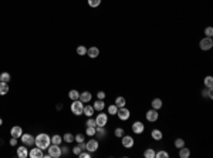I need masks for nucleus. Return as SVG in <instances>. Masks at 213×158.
Here are the masks:
<instances>
[{
	"mask_svg": "<svg viewBox=\"0 0 213 158\" xmlns=\"http://www.w3.org/2000/svg\"><path fill=\"white\" fill-rule=\"evenodd\" d=\"M85 150L90 151V153H95L98 150V141L97 140H90L85 143Z\"/></svg>",
	"mask_w": 213,
	"mask_h": 158,
	"instance_id": "9d476101",
	"label": "nucleus"
},
{
	"mask_svg": "<svg viewBox=\"0 0 213 158\" xmlns=\"http://www.w3.org/2000/svg\"><path fill=\"white\" fill-rule=\"evenodd\" d=\"M116 113H118V107H116L115 104H112L108 107V114H111V116H116Z\"/></svg>",
	"mask_w": 213,
	"mask_h": 158,
	"instance_id": "72a5a7b5",
	"label": "nucleus"
},
{
	"mask_svg": "<svg viewBox=\"0 0 213 158\" xmlns=\"http://www.w3.org/2000/svg\"><path fill=\"white\" fill-rule=\"evenodd\" d=\"M83 110H84V103L81 100H74L73 104H71V113L74 116H81L83 114Z\"/></svg>",
	"mask_w": 213,
	"mask_h": 158,
	"instance_id": "f03ea898",
	"label": "nucleus"
},
{
	"mask_svg": "<svg viewBox=\"0 0 213 158\" xmlns=\"http://www.w3.org/2000/svg\"><path fill=\"white\" fill-rule=\"evenodd\" d=\"M2 124H3V120H2V118H0V126H2Z\"/></svg>",
	"mask_w": 213,
	"mask_h": 158,
	"instance_id": "de8ad7c7",
	"label": "nucleus"
},
{
	"mask_svg": "<svg viewBox=\"0 0 213 158\" xmlns=\"http://www.w3.org/2000/svg\"><path fill=\"white\" fill-rule=\"evenodd\" d=\"M84 150H85V143H78V145L73 148V153H74L75 155H78V154L81 153V151H84Z\"/></svg>",
	"mask_w": 213,
	"mask_h": 158,
	"instance_id": "a878e982",
	"label": "nucleus"
},
{
	"mask_svg": "<svg viewBox=\"0 0 213 158\" xmlns=\"http://www.w3.org/2000/svg\"><path fill=\"white\" fill-rule=\"evenodd\" d=\"M146 120L149 121V123H155V121H158V118H159V113H158V110H148L146 111Z\"/></svg>",
	"mask_w": 213,
	"mask_h": 158,
	"instance_id": "6e6552de",
	"label": "nucleus"
},
{
	"mask_svg": "<svg viewBox=\"0 0 213 158\" xmlns=\"http://www.w3.org/2000/svg\"><path fill=\"white\" fill-rule=\"evenodd\" d=\"M68 98H70V100H73V101H74V100H78V98H80V91H77V90H71V91L68 93Z\"/></svg>",
	"mask_w": 213,
	"mask_h": 158,
	"instance_id": "cd10ccee",
	"label": "nucleus"
},
{
	"mask_svg": "<svg viewBox=\"0 0 213 158\" xmlns=\"http://www.w3.org/2000/svg\"><path fill=\"white\" fill-rule=\"evenodd\" d=\"M183 145H185V141H183L182 138H176L175 140V147H176V148H182Z\"/></svg>",
	"mask_w": 213,
	"mask_h": 158,
	"instance_id": "ea45409f",
	"label": "nucleus"
},
{
	"mask_svg": "<svg viewBox=\"0 0 213 158\" xmlns=\"http://www.w3.org/2000/svg\"><path fill=\"white\" fill-rule=\"evenodd\" d=\"M17 140H19V138H14V137H11V138H10V145L16 147V145H17Z\"/></svg>",
	"mask_w": 213,
	"mask_h": 158,
	"instance_id": "a18cd8bd",
	"label": "nucleus"
},
{
	"mask_svg": "<svg viewBox=\"0 0 213 158\" xmlns=\"http://www.w3.org/2000/svg\"><path fill=\"white\" fill-rule=\"evenodd\" d=\"M162 100L161 98H153L152 100V103H151V106H152V108L153 110H158L159 111V108H162Z\"/></svg>",
	"mask_w": 213,
	"mask_h": 158,
	"instance_id": "a211bd4d",
	"label": "nucleus"
},
{
	"mask_svg": "<svg viewBox=\"0 0 213 158\" xmlns=\"http://www.w3.org/2000/svg\"><path fill=\"white\" fill-rule=\"evenodd\" d=\"M9 93V84L0 81V96H6Z\"/></svg>",
	"mask_w": 213,
	"mask_h": 158,
	"instance_id": "5701e85b",
	"label": "nucleus"
},
{
	"mask_svg": "<svg viewBox=\"0 0 213 158\" xmlns=\"http://www.w3.org/2000/svg\"><path fill=\"white\" fill-rule=\"evenodd\" d=\"M88 5L90 7H98L101 5V0H88Z\"/></svg>",
	"mask_w": 213,
	"mask_h": 158,
	"instance_id": "58836bf2",
	"label": "nucleus"
},
{
	"mask_svg": "<svg viewBox=\"0 0 213 158\" xmlns=\"http://www.w3.org/2000/svg\"><path fill=\"white\" fill-rule=\"evenodd\" d=\"M50 144H51V137L48 134H46V133H41V134L34 137V145L38 147L40 150H47Z\"/></svg>",
	"mask_w": 213,
	"mask_h": 158,
	"instance_id": "f257e3e1",
	"label": "nucleus"
},
{
	"mask_svg": "<svg viewBox=\"0 0 213 158\" xmlns=\"http://www.w3.org/2000/svg\"><path fill=\"white\" fill-rule=\"evenodd\" d=\"M85 126H87V127H97V123H95V118H93V117H88L87 123H85Z\"/></svg>",
	"mask_w": 213,
	"mask_h": 158,
	"instance_id": "f704fd0d",
	"label": "nucleus"
},
{
	"mask_svg": "<svg viewBox=\"0 0 213 158\" xmlns=\"http://www.w3.org/2000/svg\"><path fill=\"white\" fill-rule=\"evenodd\" d=\"M114 134H115V137H118V138H121V137H124V135H125V131H124V128H121V127H118V128H116V130H115V133H114Z\"/></svg>",
	"mask_w": 213,
	"mask_h": 158,
	"instance_id": "4c0bfd02",
	"label": "nucleus"
},
{
	"mask_svg": "<svg viewBox=\"0 0 213 158\" xmlns=\"http://www.w3.org/2000/svg\"><path fill=\"white\" fill-rule=\"evenodd\" d=\"M17 157L19 158H27L28 157V151L26 148V145H20L19 148H17Z\"/></svg>",
	"mask_w": 213,
	"mask_h": 158,
	"instance_id": "2eb2a0df",
	"label": "nucleus"
},
{
	"mask_svg": "<svg viewBox=\"0 0 213 158\" xmlns=\"http://www.w3.org/2000/svg\"><path fill=\"white\" fill-rule=\"evenodd\" d=\"M205 34H206V37H212L213 36V27L209 26V27L205 29Z\"/></svg>",
	"mask_w": 213,
	"mask_h": 158,
	"instance_id": "a19ab883",
	"label": "nucleus"
},
{
	"mask_svg": "<svg viewBox=\"0 0 213 158\" xmlns=\"http://www.w3.org/2000/svg\"><path fill=\"white\" fill-rule=\"evenodd\" d=\"M77 54H78V56H85V54H87V47L78 46L77 47Z\"/></svg>",
	"mask_w": 213,
	"mask_h": 158,
	"instance_id": "2f4dec72",
	"label": "nucleus"
},
{
	"mask_svg": "<svg viewBox=\"0 0 213 158\" xmlns=\"http://www.w3.org/2000/svg\"><path fill=\"white\" fill-rule=\"evenodd\" d=\"M84 140H85V137H84L83 134L74 135V141H77V143H84Z\"/></svg>",
	"mask_w": 213,
	"mask_h": 158,
	"instance_id": "79ce46f5",
	"label": "nucleus"
},
{
	"mask_svg": "<svg viewBox=\"0 0 213 158\" xmlns=\"http://www.w3.org/2000/svg\"><path fill=\"white\" fill-rule=\"evenodd\" d=\"M61 143H63V137H61V135L56 134V135H53V137H51V144H57V145H60Z\"/></svg>",
	"mask_w": 213,
	"mask_h": 158,
	"instance_id": "bb28decb",
	"label": "nucleus"
},
{
	"mask_svg": "<svg viewBox=\"0 0 213 158\" xmlns=\"http://www.w3.org/2000/svg\"><path fill=\"white\" fill-rule=\"evenodd\" d=\"M203 84H205L206 89H212L213 87V77L212 76H206L205 80H203Z\"/></svg>",
	"mask_w": 213,
	"mask_h": 158,
	"instance_id": "b1692460",
	"label": "nucleus"
},
{
	"mask_svg": "<svg viewBox=\"0 0 213 158\" xmlns=\"http://www.w3.org/2000/svg\"><path fill=\"white\" fill-rule=\"evenodd\" d=\"M97 97H98V100H105V93L104 91H98Z\"/></svg>",
	"mask_w": 213,
	"mask_h": 158,
	"instance_id": "c03bdc74",
	"label": "nucleus"
},
{
	"mask_svg": "<svg viewBox=\"0 0 213 158\" xmlns=\"http://www.w3.org/2000/svg\"><path fill=\"white\" fill-rule=\"evenodd\" d=\"M85 134H87L88 137H94V135H95V127H87Z\"/></svg>",
	"mask_w": 213,
	"mask_h": 158,
	"instance_id": "e433bc0d",
	"label": "nucleus"
},
{
	"mask_svg": "<svg viewBox=\"0 0 213 158\" xmlns=\"http://www.w3.org/2000/svg\"><path fill=\"white\" fill-rule=\"evenodd\" d=\"M155 157L156 158H169V154H168L166 151H158V153H155Z\"/></svg>",
	"mask_w": 213,
	"mask_h": 158,
	"instance_id": "c9c22d12",
	"label": "nucleus"
},
{
	"mask_svg": "<svg viewBox=\"0 0 213 158\" xmlns=\"http://www.w3.org/2000/svg\"><path fill=\"white\" fill-rule=\"evenodd\" d=\"M95 123H97V126H106V123H108V114H104L102 111H100L97 117H95Z\"/></svg>",
	"mask_w": 213,
	"mask_h": 158,
	"instance_id": "0eeeda50",
	"label": "nucleus"
},
{
	"mask_svg": "<svg viewBox=\"0 0 213 158\" xmlns=\"http://www.w3.org/2000/svg\"><path fill=\"white\" fill-rule=\"evenodd\" d=\"M10 80H11V76H10L7 71H5V73H2V74H0V81H3V83H9Z\"/></svg>",
	"mask_w": 213,
	"mask_h": 158,
	"instance_id": "c756f323",
	"label": "nucleus"
},
{
	"mask_svg": "<svg viewBox=\"0 0 213 158\" xmlns=\"http://www.w3.org/2000/svg\"><path fill=\"white\" fill-rule=\"evenodd\" d=\"M179 157L181 158H189L190 157V150L186 148L185 145H183L182 148H179Z\"/></svg>",
	"mask_w": 213,
	"mask_h": 158,
	"instance_id": "aec40b11",
	"label": "nucleus"
},
{
	"mask_svg": "<svg viewBox=\"0 0 213 158\" xmlns=\"http://www.w3.org/2000/svg\"><path fill=\"white\" fill-rule=\"evenodd\" d=\"M87 56L91 57V59H97L98 56H100V49L98 47H90V49H87Z\"/></svg>",
	"mask_w": 213,
	"mask_h": 158,
	"instance_id": "4468645a",
	"label": "nucleus"
},
{
	"mask_svg": "<svg viewBox=\"0 0 213 158\" xmlns=\"http://www.w3.org/2000/svg\"><path fill=\"white\" fill-rule=\"evenodd\" d=\"M121 143H122V147H124V148H132L135 144V140H134V137L125 134L124 137H121Z\"/></svg>",
	"mask_w": 213,
	"mask_h": 158,
	"instance_id": "39448f33",
	"label": "nucleus"
},
{
	"mask_svg": "<svg viewBox=\"0 0 213 158\" xmlns=\"http://www.w3.org/2000/svg\"><path fill=\"white\" fill-rule=\"evenodd\" d=\"M132 131H134L135 134H142V133L145 131L144 123H141V121H135L134 124H132Z\"/></svg>",
	"mask_w": 213,
	"mask_h": 158,
	"instance_id": "9b49d317",
	"label": "nucleus"
},
{
	"mask_svg": "<svg viewBox=\"0 0 213 158\" xmlns=\"http://www.w3.org/2000/svg\"><path fill=\"white\" fill-rule=\"evenodd\" d=\"M78 157L80 158H90L91 157V153H90V151H81V153L78 154Z\"/></svg>",
	"mask_w": 213,
	"mask_h": 158,
	"instance_id": "37998d69",
	"label": "nucleus"
},
{
	"mask_svg": "<svg viewBox=\"0 0 213 158\" xmlns=\"http://www.w3.org/2000/svg\"><path fill=\"white\" fill-rule=\"evenodd\" d=\"M63 141H65L67 144H70V143L74 141V135L71 134V133H65V134L63 135Z\"/></svg>",
	"mask_w": 213,
	"mask_h": 158,
	"instance_id": "c85d7f7f",
	"label": "nucleus"
},
{
	"mask_svg": "<svg viewBox=\"0 0 213 158\" xmlns=\"http://www.w3.org/2000/svg\"><path fill=\"white\" fill-rule=\"evenodd\" d=\"M151 137H152L155 141H161V140L163 138V134H162V131H161V130H152Z\"/></svg>",
	"mask_w": 213,
	"mask_h": 158,
	"instance_id": "f3484780",
	"label": "nucleus"
},
{
	"mask_svg": "<svg viewBox=\"0 0 213 158\" xmlns=\"http://www.w3.org/2000/svg\"><path fill=\"white\" fill-rule=\"evenodd\" d=\"M115 104L116 107L118 108H121V107H125V104H126V100H125V97H116V100H115Z\"/></svg>",
	"mask_w": 213,
	"mask_h": 158,
	"instance_id": "393cba45",
	"label": "nucleus"
},
{
	"mask_svg": "<svg viewBox=\"0 0 213 158\" xmlns=\"http://www.w3.org/2000/svg\"><path fill=\"white\" fill-rule=\"evenodd\" d=\"M20 140H21V143H23L26 147H31V145H34V137H33L31 134H23L21 137H20Z\"/></svg>",
	"mask_w": 213,
	"mask_h": 158,
	"instance_id": "1a4fd4ad",
	"label": "nucleus"
},
{
	"mask_svg": "<svg viewBox=\"0 0 213 158\" xmlns=\"http://www.w3.org/2000/svg\"><path fill=\"white\" fill-rule=\"evenodd\" d=\"M116 116H118V118H120L121 121H126L131 117V111L126 107H121V108H118Z\"/></svg>",
	"mask_w": 213,
	"mask_h": 158,
	"instance_id": "423d86ee",
	"label": "nucleus"
},
{
	"mask_svg": "<svg viewBox=\"0 0 213 158\" xmlns=\"http://www.w3.org/2000/svg\"><path fill=\"white\" fill-rule=\"evenodd\" d=\"M94 110L95 111H102L104 110V107H105V103H104V100H97V101L94 103Z\"/></svg>",
	"mask_w": 213,
	"mask_h": 158,
	"instance_id": "6ab92c4d",
	"label": "nucleus"
},
{
	"mask_svg": "<svg viewBox=\"0 0 213 158\" xmlns=\"http://www.w3.org/2000/svg\"><path fill=\"white\" fill-rule=\"evenodd\" d=\"M94 107L93 106H84V110H83V114L84 116H87V117H93V114H94Z\"/></svg>",
	"mask_w": 213,
	"mask_h": 158,
	"instance_id": "4be33fe9",
	"label": "nucleus"
},
{
	"mask_svg": "<svg viewBox=\"0 0 213 158\" xmlns=\"http://www.w3.org/2000/svg\"><path fill=\"white\" fill-rule=\"evenodd\" d=\"M202 97H208V98H212L213 97V90L212 89H206L202 91Z\"/></svg>",
	"mask_w": 213,
	"mask_h": 158,
	"instance_id": "473e14b6",
	"label": "nucleus"
},
{
	"mask_svg": "<svg viewBox=\"0 0 213 158\" xmlns=\"http://www.w3.org/2000/svg\"><path fill=\"white\" fill-rule=\"evenodd\" d=\"M199 47H200V50H205V51H208V50H210L213 47V40H212V37H205V39H202L199 42Z\"/></svg>",
	"mask_w": 213,
	"mask_h": 158,
	"instance_id": "20e7f679",
	"label": "nucleus"
},
{
	"mask_svg": "<svg viewBox=\"0 0 213 158\" xmlns=\"http://www.w3.org/2000/svg\"><path fill=\"white\" fill-rule=\"evenodd\" d=\"M48 155L50 158H60L63 154H61V147L57 144H50L48 145Z\"/></svg>",
	"mask_w": 213,
	"mask_h": 158,
	"instance_id": "7ed1b4c3",
	"label": "nucleus"
},
{
	"mask_svg": "<svg viewBox=\"0 0 213 158\" xmlns=\"http://www.w3.org/2000/svg\"><path fill=\"white\" fill-rule=\"evenodd\" d=\"M144 157H145V158H155V150H153V148L145 150Z\"/></svg>",
	"mask_w": 213,
	"mask_h": 158,
	"instance_id": "7c9ffc66",
	"label": "nucleus"
},
{
	"mask_svg": "<svg viewBox=\"0 0 213 158\" xmlns=\"http://www.w3.org/2000/svg\"><path fill=\"white\" fill-rule=\"evenodd\" d=\"M95 135H98L100 138H104V137L106 135V130L101 126H97L95 127Z\"/></svg>",
	"mask_w": 213,
	"mask_h": 158,
	"instance_id": "412c9836",
	"label": "nucleus"
},
{
	"mask_svg": "<svg viewBox=\"0 0 213 158\" xmlns=\"http://www.w3.org/2000/svg\"><path fill=\"white\" fill-rule=\"evenodd\" d=\"M28 157L30 158H43L44 157V154H43V150H40L38 147L36 148H31L28 151Z\"/></svg>",
	"mask_w": 213,
	"mask_h": 158,
	"instance_id": "f8f14e48",
	"label": "nucleus"
},
{
	"mask_svg": "<svg viewBox=\"0 0 213 158\" xmlns=\"http://www.w3.org/2000/svg\"><path fill=\"white\" fill-rule=\"evenodd\" d=\"M21 135H23V130H21V127H20V126L11 127V130H10V137H14V138H20Z\"/></svg>",
	"mask_w": 213,
	"mask_h": 158,
	"instance_id": "ddd939ff",
	"label": "nucleus"
},
{
	"mask_svg": "<svg viewBox=\"0 0 213 158\" xmlns=\"http://www.w3.org/2000/svg\"><path fill=\"white\" fill-rule=\"evenodd\" d=\"M61 154H63V155H67V154H68V147H61Z\"/></svg>",
	"mask_w": 213,
	"mask_h": 158,
	"instance_id": "49530a36",
	"label": "nucleus"
},
{
	"mask_svg": "<svg viewBox=\"0 0 213 158\" xmlns=\"http://www.w3.org/2000/svg\"><path fill=\"white\" fill-rule=\"evenodd\" d=\"M91 98H93V94L90 93V91H83V93H80V100L83 103H90Z\"/></svg>",
	"mask_w": 213,
	"mask_h": 158,
	"instance_id": "dca6fc26",
	"label": "nucleus"
}]
</instances>
